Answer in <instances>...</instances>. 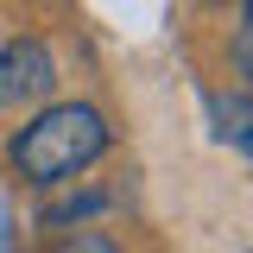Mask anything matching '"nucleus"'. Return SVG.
I'll return each instance as SVG.
<instances>
[{
	"mask_svg": "<svg viewBox=\"0 0 253 253\" xmlns=\"http://www.w3.org/2000/svg\"><path fill=\"white\" fill-rule=\"evenodd\" d=\"M57 253H126L114 234H95V228H76V234H63Z\"/></svg>",
	"mask_w": 253,
	"mask_h": 253,
	"instance_id": "nucleus-4",
	"label": "nucleus"
},
{
	"mask_svg": "<svg viewBox=\"0 0 253 253\" xmlns=\"http://www.w3.org/2000/svg\"><path fill=\"white\" fill-rule=\"evenodd\" d=\"M95 209H108V190H76V196H57V203H44V209H38V221H44V228H63V221H83V215H95Z\"/></svg>",
	"mask_w": 253,
	"mask_h": 253,
	"instance_id": "nucleus-3",
	"label": "nucleus"
},
{
	"mask_svg": "<svg viewBox=\"0 0 253 253\" xmlns=\"http://www.w3.org/2000/svg\"><path fill=\"white\" fill-rule=\"evenodd\" d=\"M57 95V57L38 32H19L0 44V108H44Z\"/></svg>",
	"mask_w": 253,
	"mask_h": 253,
	"instance_id": "nucleus-2",
	"label": "nucleus"
},
{
	"mask_svg": "<svg viewBox=\"0 0 253 253\" xmlns=\"http://www.w3.org/2000/svg\"><path fill=\"white\" fill-rule=\"evenodd\" d=\"M241 19H253V0H247V6H241Z\"/></svg>",
	"mask_w": 253,
	"mask_h": 253,
	"instance_id": "nucleus-6",
	"label": "nucleus"
},
{
	"mask_svg": "<svg viewBox=\"0 0 253 253\" xmlns=\"http://www.w3.org/2000/svg\"><path fill=\"white\" fill-rule=\"evenodd\" d=\"M228 57H234V70H241V83H253V19H241V26H234Z\"/></svg>",
	"mask_w": 253,
	"mask_h": 253,
	"instance_id": "nucleus-5",
	"label": "nucleus"
},
{
	"mask_svg": "<svg viewBox=\"0 0 253 253\" xmlns=\"http://www.w3.org/2000/svg\"><path fill=\"white\" fill-rule=\"evenodd\" d=\"M108 146H114V126L95 101H44L6 139V158L26 184L57 190V184H76V171H89Z\"/></svg>",
	"mask_w": 253,
	"mask_h": 253,
	"instance_id": "nucleus-1",
	"label": "nucleus"
}]
</instances>
